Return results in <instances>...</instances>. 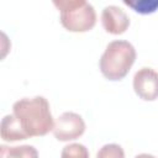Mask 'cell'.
Returning a JSON list of instances; mask_svg holds the SVG:
<instances>
[{"label": "cell", "instance_id": "obj_1", "mask_svg": "<svg viewBox=\"0 0 158 158\" xmlns=\"http://www.w3.org/2000/svg\"><path fill=\"white\" fill-rule=\"evenodd\" d=\"M12 114L28 138L44 136L53 130L54 121L49 102L44 96L38 95L17 100L12 105Z\"/></svg>", "mask_w": 158, "mask_h": 158}, {"label": "cell", "instance_id": "obj_2", "mask_svg": "<svg viewBox=\"0 0 158 158\" xmlns=\"http://www.w3.org/2000/svg\"><path fill=\"white\" fill-rule=\"evenodd\" d=\"M136 60V49L128 41L116 40L110 42L99 60L101 74L111 80L123 79Z\"/></svg>", "mask_w": 158, "mask_h": 158}, {"label": "cell", "instance_id": "obj_3", "mask_svg": "<svg viewBox=\"0 0 158 158\" xmlns=\"http://www.w3.org/2000/svg\"><path fill=\"white\" fill-rule=\"evenodd\" d=\"M53 4L60 12V23L70 32H86L96 23L95 9L85 0H54Z\"/></svg>", "mask_w": 158, "mask_h": 158}, {"label": "cell", "instance_id": "obj_4", "mask_svg": "<svg viewBox=\"0 0 158 158\" xmlns=\"http://www.w3.org/2000/svg\"><path fill=\"white\" fill-rule=\"evenodd\" d=\"M52 132L58 141H73L85 132V122L79 114L65 111L57 117Z\"/></svg>", "mask_w": 158, "mask_h": 158}, {"label": "cell", "instance_id": "obj_5", "mask_svg": "<svg viewBox=\"0 0 158 158\" xmlns=\"http://www.w3.org/2000/svg\"><path fill=\"white\" fill-rule=\"evenodd\" d=\"M133 90L146 101L158 99V73L152 68H141L133 75Z\"/></svg>", "mask_w": 158, "mask_h": 158}, {"label": "cell", "instance_id": "obj_6", "mask_svg": "<svg viewBox=\"0 0 158 158\" xmlns=\"http://www.w3.org/2000/svg\"><path fill=\"white\" fill-rule=\"evenodd\" d=\"M101 23L106 32L111 35H121L128 28L130 17L121 7L109 5L101 11Z\"/></svg>", "mask_w": 158, "mask_h": 158}, {"label": "cell", "instance_id": "obj_7", "mask_svg": "<svg viewBox=\"0 0 158 158\" xmlns=\"http://www.w3.org/2000/svg\"><path fill=\"white\" fill-rule=\"evenodd\" d=\"M0 135L1 138L7 142H15L28 138V136L25 133L14 114L5 115L2 117L0 123Z\"/></svg>", "mask_w": 158, "mask_h": 158}, {"label": "cell", "instance_id": "obj_8", "mask_svg": "<svg viewBox=\"0 0 158 158\" xmlns=\"http://www.w3.org/2000/svg\"><path fill=\"white\" fill-rule=\"evenodd\" d=\"M0 158H38V152L33 146H0Z\"/></svg>", "mask_w": 158, "mask_h": 158}, {"label": "cell", "instance_id": "obj_9", "mask_svg": "<svg viewBox=\"0 0 158 158\" xmlns=\"http://www.w3.org/2000/svg\"><path fill=\"white\" fill-rule=\"evenodd\" d=\"M123 4L142 15L153 14L158 9V0H123Z\"/></svg>", "mask_w": 158, "mask_h": 158}, {"label": "cell", "instance_id": "obj_10", "mask_svg": "<svg viewBox=\"0 0 158 158\" xmlns=\"http://www.w3.org/2000/svg\"><path fill=\"white\" fill-rule=\"evenodd\" d=\"M60 158H89V152L81 143H70L63 147Z\"/></svg>", "mask_w": 158, "mask_h": 158}, {"label": "cell", "instance_id": "obj_11", "mask_svg": "<svg viewBox=\"0 0 158 158\" xmlns=\"http://www.w3.org/2000/svg\"><path fill=\"white\" fill-rule=\"evenodd\" d=\"M96 158H125V152L120 144L107 143L98 151Z\"/></svg>", "mask_w": 158, "mask_h": 158}, {"label": "cell", "instance_id": "obj_12", "mask_svg": "<svg viewBox=\"0 0 158 158\" xmlns=\"http://www.w3.org/2000/svg\"><path fill=\"white\" fill-rule=\"evenodd\" d=\"M135 158H156V157L149 153H141V154H137Z\"/></svg>", "mask_w": 158, "mask_h": 158}]
</instances>
